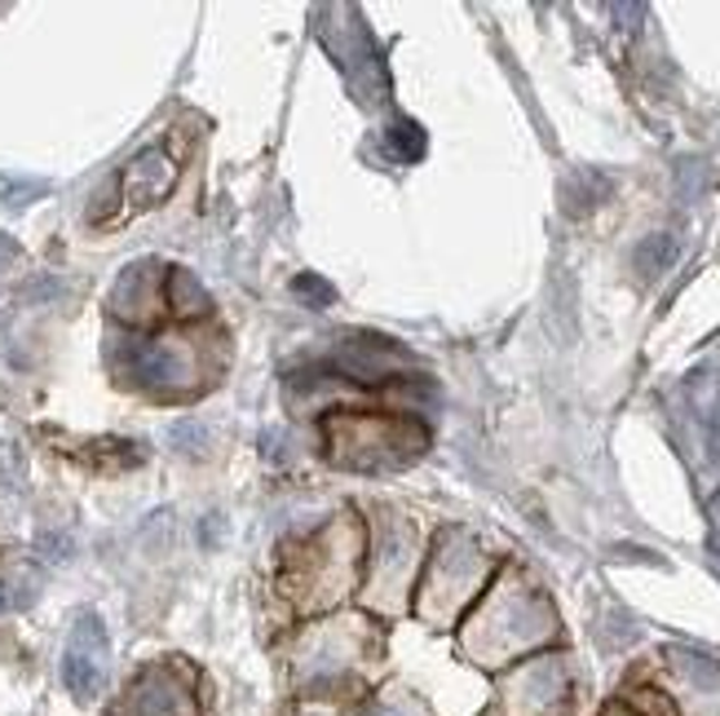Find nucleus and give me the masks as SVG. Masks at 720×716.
Wrapping results in <instances>:
<instances>
[{
	"label": "nucleus",
	"mask_w": 720,
	"mask_h": 716,
	"mask_svg": "<svg viewBox=\"0 0 720 716\" xmlns=\"http://www.w3.org/2000/svg\"><path fill=\"white\" fill-rule=\"evenodd\" d=\"M102 664H106V628L97 615H80L66 659H62V682L75 699H93L102 686Z\"/></svg>",
	"instance_id": "1"
},
{
	"label": "nucleus",
	"mask_w": 720,
	"mask_h": 716,
	"mask_svg": "<svg viewBox=\"0 0 720 716\" xmlns=\"http://www.w3.org/2000/svg\"><path fill=\"white\" fill-rule=\"evenodd\" d=\"M9 262H18V244L9 235H0V266H9Z\"/></svg>",
	"instance_id": "9"
},
{
	"label": "nucleus",
	"mask_w": 720,
	"mask_h": 716,
	"mask_svg": "<svg viewBox=\"0 0 720 716\" xmlns=\"http://www.w3.org/2000/svg\"><path fill=\"white\" fill-rule=\"evenodd\" d=\"M44 191H49V182H35V177H9V173H0V204H9V208H22V204L40 200Z\"/></svg>",
	"instance_id": "6"
},
{
	"label": "nucleus",
	"mask_w": 720,
	"mask_h": 716,
	"mask_svg": "<svg viewBox=\"0 0 720 716\" xmlns=\"http://www.w3.org/2000/svg\"><path fill=\"white\" fill-rule=\"evenodd\" d=\"M177 182V164L164 146H146L142 155L128 160V168L120 173V186H124V208H151L160 204Z\"/></svg>",
	"instance_id": "3"
},
{
	"label": "nucleus",
	"mask_w": 720,
	"mask_h": 716,
	"mask_svg": "<svg viewBox=\"0 0 720 716\" xmlns=\"http://www.w3.org/2000/svg\"><path fill=\"white\" fill-rule=\"evenodd\" d=\"M168 306L177 315H199V310H208V293L191 270H173L168 275Z\"/></svg>",
	"instance_id": "5"
},
{
	"label": "nucleus",
	"mask_w": 720,
	"mask_h": 716,
	"mask_svg": "<svg viewBox=\"0 0 720 716\" xmlns=\"http://www.w3.org/2000/svg\"><path fill=\"white\" fill-rule=\"evenodd\" d=\"M115 367L124 376H133L137 385H177V380H186V358L177 355L173 346H164V341H151V337H124L115 346Z\"/></svg>",
	"instance_id": "2"
},
{
	"label": "nucleus",
	"mask_w": 720,
	"mask_h": 716,
	"mask_svg": "<svg viewBox=\"0 0 720 716\" xmlns=\"http://www.w3.org/2000/svg\"><path fill=\"white\" fill-rule=\"evenodd\" d=\"M402 358L407 355H402L393 341H384V337H350V341L337 350L332 367L346 371V376H354V380H384Z\"/></svg>",
	"instance_id": "4"
},
{
	"label": "nucleus",
	"mask_w": 720,
	"mask_h": 716,
	"mask_svg": "<svg viewBox=\"0 0 720 716\" xmlns=\"http://www.w3.org/2000/svg\"><path fill=\"white\" fill-rule=\"evenodd\" d=\"M4 606H9V597H4V589H0V611H4Z\"/></svg>",
	"instance_id": "10"
},
{
	"label": "nucleus",
	"mask_w": 720,
	"mask_h": 716,
	"mask_svg": "<svg viewBox=\"0 0 720 716\" xmlns=\"http://www.w3.org/2000/svg\"><path fill=\"white\" fill-rule=\"evenodd\" d=\"M389 142H393L398 160H407V164L424 155V133H420V124H411V120H398V124L389 129Z\"/></svg>",
	"instance_id": "7"
},
{
	"label": "nucleus",
	"mask_w": 720,
	"mask_h": 716,
	"mask_svg": "<svg viewBox=\"0 0 720 716\" xmlns=\"http://www.w3.org/2000/svg\"><path fill=\"white\" fill-rule=\"evenodd\" d=\"M292 293L310 306V310H328L332 301H337V293H332V284L328 279H319V275H297L292 279Z\"/></svg>",
	"instance_id": "8"
}]
</instances>
